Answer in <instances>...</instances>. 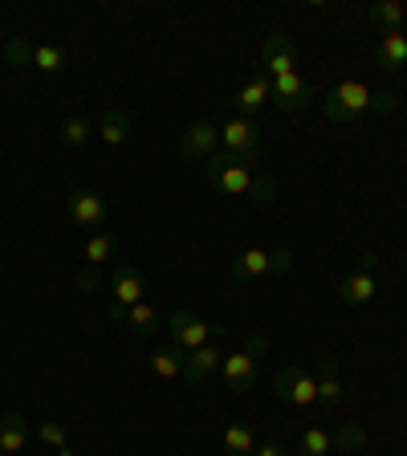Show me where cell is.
I'll return each instance as SVG.
<instances>
[{
  "label": "cell",
  "instance_id": "6da1fadb",
  "mask_svg": "<svg viewBox=\"0 0 407 456\" xmlns=\"http://www.w3.org/2000/svg\"><path fill=\"white\" fill-rule=\"evenodd\" d=\"M399 106V98L391 94V90H370L367 82H354V77H346V82H338L334 90H326L322 94V110L330 123H359L367 110H379V114H391Z\"/></svg>",
  "mask_w": 407,
  "mask_h": 456
},
{
  "label": "cell",
  "instance_id": "7a4b0ae2",
  "mask_svg": "<svg viewBox=\"0 0 407 456\" xmlns=\"http://www.w3.org/2000/svg\"><path fill=\"white\" fill-rule=\"evenodd\" d=\"M204 175H208L224 196H248V188H253V180H256V171L248 167L245 159H237L232 151H224V147H220L212 159H204Z\"/></svg>",
  "mask_w": 407,
  "mask_h": 456
},
{
  "label": "cell",
  "instance_id": "3957f363",
  "mask_svg": "<svg viewBox=\"0 0 407 456\" xmlns=\"http://www.w3.org/2000/svg\"><path fill=\"white\" fill-rule=\"evenodd\" d=\"M269 351V342L261 338V334H253V338L245 342V351H232L224 354V362H220V379H224L228 391H248L256 383V359Z\"/></svg>",
  "mask_w": 407,
  "mask_h": 456
},
{
  "label": "cell",
  "instance_id": "277c9868",
  "mask_svg": "<svg viewBox=\"0 0 407 456\" xmlns=\"http://www.w3.org/2000/svg\"><path fill=\"white\" fill-rule=\"evenodd\" d=\"M220 147L232 151L237 159H245L248 167L261 163V123L245 118V114H232L224 126H220Z\"/></svg>",
  "mask_w": 407,
  "mask_h": 456
},
{
  "label": "cell",
  "instance_id": "5b68a950",
  "mask_svg": "<svg viewBox=\"0 0 407 456\" xmlns=\"http://www.w3.org/2000/svg\"><path fill=\"white\" fill-rule=\"evenodd\" d=\"M289 265H294V253H289V248H277V253H269V248H245V253H237V261L228 265V277H232V281H256V277H265V273H285Z\"/></svg>",
  "mask_w": 407,
  "mask_h": 456
},
{
  "label": "cell",
  "instance_id": "8992f818",
  "mask_svg": "<svg viewBox=\"0 0 407 456\" xmlns=\"http://www.w3.org/2000/svg\"><path fill=\"white\" fill-rule=\"evenodd\" d=\"M273 395L289 408H302L310 411L318 403V379H313L310 367H281L273 375Z\"/></svg>",
  "mask_w": 407,
  "mask_h": 456
},
{
  "label": "cell",
  "instance_id": "52a82bcc",
  "mask_svg": "<svg viewBox=\"0 0 407 456\" xmlns=\"http://www.w3.org/2000/svg\"><path fill=\"white\" fill-rule=\"evenodd\" d=\"M167 326H171V346H180L183 354L199 351L212 334H224V326H208L199 314H191V310H175Z\"/></svg>",
  "mask_w": 407,
  "mask_h": 456
},
{
  "label": "cell",
  "instance_id": "ba28073f",
  "mask_svg": "<svg viewBox=\"0 0 407 456\" xmlns=\"http://www.w3.org/2000/svg\"><path fill=\"white\" fill-rule=\"evenodd\" d=\"M66 212L77 228H90V232H102L106 228V200L90 188H69V200H66Z\"/></svg>",
  "mask_w": 407,
  "mask_h": 456
},
{
  "label": "cell",
  "instance_id": "9c48e42d",
  "mask_svg": "<svg viewBox=\"0 0 407 456\" xmlns=\"http://www.w3.org/2000/svg\"><path fill=\"white\" fill-rule=\"evenodd\" d=\"M261 61H265V74L269 77H285V74H297V45L289 33H269L261 41Z\"/></svg>",
  "mask_w": 407,
  "mask_h": 456
},
{
  "label": "cell",
  "instance_id": "30bf717a",
  "mask_svg": "<svg viewBox=\"0 0 407 456\" xmlns=\"http://www.w3.org/2000/svg\"><path fill=\"white\" fill-rule=\"evenodd\" d=\"M142 294H147V277L134 265H118L110 273V310H131L142 302Z\"/></svg>",
  "mask_w": 407,
  "mask_h": 456
},
{
  "label": "cell",
  "instance_id": "8fae6325",
  "mask_svg": "<svg viewBox=\"0 0 407 456\" xmlns=\"http://www.w3.org/2000/svg\"><path fill=\"white\" fill-rule=\"evenodd\" d=\"M269 82H273V106H277V110H305V106L318 98V90H313L302 74L269 77Z\"/></svg>",
  "mask_w": 407,
  "mask_h": 456
},
{
  "label": "cell",
  "instance_id": "7c38bea8",
  "mask_svg": "<svg viewBox=\"0 0 407 456\" xmlns=\"http://www.w3.org/2000/svg\"><path fill=\"white\" fill-rule=\"evenodd\" d=\"M180 151H183V159H212V155L220 151V126L191 123L188 131L180 134Z\"/></svg>",
  "mask_w": 407,
  "mask_h": 456
},
{
  "label": "cell",
  "instance_id": "4fadbf2b",
  "mask_svg": "<svg viewBox=\"0 0 407 456\" xmlns=\"http://www.w3.org/2000/svg\"><path fill=\"white\" fill-rule=\"evenodd\" d=\"M216 338H220V334H212V338L204 342L199 351L188 354V367H183V379H188V383H204V379H212V375L220 370V362H224V351H220Z\"/></svg>",
  "mask_w": 407,
  "mask_h": 456
},
{
  "label": "cell",
  "instance_id": "5bb4252c",
  "mask_svg": "<svg viewBox=\"0 0 407 456\" xmlns=\"http://www.w3.org/2000/svg\"><path fill=\"white\" fill-rule=\"evenodd\" d=\"M110 322H126L139 338H151V334H159L163 314L155 310L151 302H139V305H131V310H110Z\"/></svg>",
  "mask_w": 407,
  "mask_h": 456
},
{
  "label": "cell",
  "instance_id": "9a60e30c",
  "mask_svg": "<svg viewBox=\"0 0 407 456\" xmlns=\"http://www.w3.org/2000/svg\"><path fill=\"white\" fill-rule=\"evenodd\" d=\"M273 102V82H269V74H256V77H248L245 86L237 90V110L232 114H245V118H253L261 106H269Z\"/></svg>",
  "mask_w": 407,
  "mask_h": 456
},
{
  "label": "cell",
  "instance_id": "2e32d148",
  "mask_svg": "<svg viewBox=\"0 0 407 456\" xmlns=\"http://www.w3.org/2000/svg\"><path fill=\"white\" fill-rule=\"evenodd\" d=\"M375 294H379V285H375V273H367V269H354L338 281V297L346 305H367L375 302Z\"/></svg>",
  "mask_w": 407,
  "mask_h": 456
},
{
  "label": "cell",
  "instance_id": "e0dca14e",
  "mask_svg": "<svg viewBox=\"0 0 407 456\" xmlns=\"http://www.w3.org/2000/svg\"><path fill=\"white\" fill-rule=\"evenodd\" d=\"M28 419L20 416V411H9V416H0V452L4 456H17L20 448L28 444Z\"/></svg>",
  "mask_w": 407,
  "mask_h": 456
},
{
  "label": "cell",
  "instance_id": "ac0fdd59",
  "mask_svg": "<svg viewBox=\"0 0 407 456\" xmlns=\"http://www.w3.org/2000/svg\"><path fill=\"white\" fill-rule=\"evenodd\" d=\"M313 379H318V403L322 408H338L342 403V383H338V359H322L318 370H313Z\"/></svg>",
  "mask_w": 407,
  "mask_h": 456
},
{
  "label": "cell",
  "instance_id": "d6986e66",
  "mask_svg": "<svg viewBox=\"0 0 407 456\" xmlns=\"http://www.w3.org/2000/svg\"><path fill=\"white\" fill-rule=\"evenodd\" d=\"M375 61H379L383 69H403L407 66V33L403 28H391V33H383L379 49H375Z\"/></svg>",
  "mask_w": 407,
  "mask_h": 456
},
{
  "label": "cell",
  "instance_id": "ffe728a7",
  "mask_svg": "<svg viewBox=\"0 0 407 456\" xmlns=\"http://www.w3.org/2000/svg\"><path fill=\"white\" fill-rule=\"evenodd\" d=\"M367 20H370V25H379L383 33L403 28L407 25V4H403V0H375V4L367 9Z\"/></svg>",
  "mask_w": 407,
  "mask_h": 456
},
{
  "label": "cell",
  "instance_id": "44dd1931",
  "mask_svg": "<svg viewBox=\"0 0 407 456\" xmlns=\"http://www.w3.org/2000/svg\"><path fill=\"white\" fill-rule=\"evenodd\" d=\"M118 253V237L114 232H90V240H85V269H106V261Z\"/></svg>",
  "mask_w": 407,
  "mask_h": 456
},
{
  "label": "cell",
  "instance_id": "7402d4cb",
  "mask_svg": "<svg viewBox=\"0 0 407 456\" xmlns=\"http://www.w3.org/2000/svg\"><path fill=\"white\" fill-rule=\"evenodd\" d=\"M94 134L106 142V147H123L126 134H131V118H126V110H106L102 123L94 126Z\"/></svg>",
  "mask_w": 407,
  "mask_h": 456
},
{
  "label": "cell",
  "instance_id": "603a6c76",
  "mask_svg": "<svg viewBox=\"0 0 407 456\" xmlns=\"http://www.w3.org/2000/svg\"><path fill=\"white\" fill-rule=\"evenodd\" d=\"M183 367H188V354L180 346H159L151 354V370L159 379H183Z\"/></svg>",
  "mask_w": 407,
  "mask_h": 456
},
{
  "label": "cell",
  "instance_id": "cb8c5ba5",
  "mask_svg": "<svg viewBox=\"0 0 407 456\" xmlns=\"http://www.w3.org/2000/svg\"><path fill=\"white\" fill-rule=\"evenodd\" d=\"M334 452V432L330 428H305L297 436V456H330Z\"/></svg>",
  "mask_w": 407,
  "mask_h": 456
},
{
  "label": "cell",
  "instance_id": "d4e9b609",
  "mask_svg": "<svg viewBox=\"0 0 407 456\" xmlns=\"http://www.w3.org/2000/svg\"><path fill=\"white\" fill-rule=\"evenodd\" d=\"M224 452L228 456H253L256 452V436L248 424H228L224 428Z\"/></svg>",
  "mask_w": 407,
  "mask_h": 456
},
{
  "label": "cell",
  "instance_id": "484cf974",
  "mask_svg": "<svg viewBox=\"0 0 407 456\" xmlns=\"http://www.w3.org/2000/svg\"><path fill=\"white\" fill-rule=\"evenodd\" d=\"M367 428L362 424H338L334 428V452H342V456H351V452H359V448H367Z\"/></svg>",
  "mask_w": 407,
  "mask_h": 456
},
{
  "label": "cell",
  "instance_id": "4316f807",
  "mask_svg": "<svg viewBox=\"0 0 407 456\" xmlns=\"http://www.w3.org/2000/svg\"><path fill=\"white\" fill-rule=\"evenodd\" d=\"M66 49H57V45H33V66L41 69V74H61L66 69Z\"/></svg>",
  "mask_w": 407,
  "mask_h": 456
},
{
  "label": "cell",
  "instance_id": "83f0119b",
  "mask_svg": "<svg viewBox=\"0 0 407 456\" xmlns=\"http://www.w3.org/2000/svg\"><path fill=\"white\" fill-rule=\"evenodd\" d=\"M90 134H94V126L85 123L82 114H74V118H66V123H61V131H57V139L66 142V147H82V142L90 139Z\"/></svg>",
  "mask_w": 407,
  "mask_h": 456
},
{
  "label": "cell",
  "instance_id": "f1b7e54d",
  "mask_svg": "<svg viewBox=\"0 0 407 456\" xmlns=\"http://www.w3.org/2000/svg\"><path fill=\"white\" fill-rule=\"evenodd\" d=\"M248 200H253L256 208H273L277 204V180L273 175H256L253 188H248Z\"/></svg>",
  "mask_w": 407,
  "mask_h": 456
},
{
  "label": "cell",
  "instance_id": "f546056e",
  "mask_svg": "<svg viewBox=\"0 0 407 456\" xmlns=\"http://www.w3.org/2000/svg\"><path fill=\"white\" fill-rule=\"evenodd\" d=\"M4 57H9L12 66H33V45H28L25 37H12L9 45H4Z\"/></svg>",
  "mask_w": 407,
  "mask_h": 456
},
{
  "label": "cell",
  "instance_id": "4dcf8cb0",
  "mask_svg": "<svg viewBox=\"0 0 407 456\" xmlns=\"http://www.w3.org/2000/svg\"><path fill=\"white\" fill-rule=\"evenodd\" d=\"M37 436L45 440V444H53V448H69V444H66V428H61V424H53V419H45V424H37Z\"/></svg>",
  "mask_w": 407,
  "mask_h": 456
},
{
  "label": "cell",
  "instance_id": "1f68e13d",
  "mask_svg": "<svg viewBox=\"0 0 407 456\" xmlns=\"http://www.w3.org/2000/svg\"><path fill=\"white\" fill-rule=\"evenodd\" d=\"M77 285H82L85 294H94L98 285H102V269H85V273H82V277H77Z\"/></svg>",
  "mask_w": 407,
  "mask_h": 456
},
{
  "label": "cell",
  "instance_id": "d6a6232c",
  "mask_svg": "<svg viewBox=\"0 0 407 456\" xmlns=\"http://www.w3.org/2000/svg\"><path fill=\"white\" fill-rule=\"evenodd\" d=\"M253 456H289V452H285L281 444H256V452H253Z\"/></svg>",
  "mask_w": 407,
  "mask_h": 456
},
{
  "label": "cell",
  "instance_id": "836d02e7",
  "mask_svg": "<svg viewBox=\"0 0 407 456\" xmlns=\"http://www.w3.org/2000/svg\"><path fill=\"white\" fill-rule=\"evenodd\" d=\"M57 456H74V452H69V448H57Z\"/></svg>",
  "mask_w": 407,
  "mask_h": 456
},
{
  "label": "cell",
  "instance_id": "e575fe53",
  "mask_svg": "<svg viewBox=\"0 0 407 456\" xmlns=\"http://www.w3.org/2000/svg\"><path fill=\"white\" fill-rule=\"evenodd\" d=\"M403 33H407V25H403Z\"/></svg>",
  "mask_w": 407,
  "mask_h": 456
}]
</instances>
